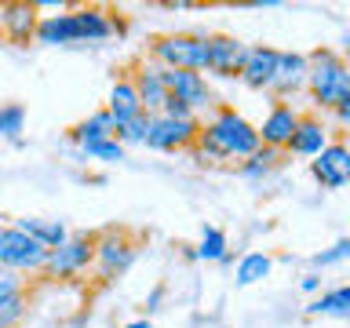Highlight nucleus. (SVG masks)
<instances>
[{"mask_svg":"<svg viewBox=\"0 0 350 328\" xmlns=\"http://www.w3.org/2000/svg\"><path fill=\"white\" fill-rule=\"evenodd\" d=\"M84 161H106V164H113V161H124V146H120L117 139H103V142H88V146L77 150Z\"/></svg>","mask_w":350,"mask_h":328,"instance_id":"nucleus-28","label":"nucleus"},{"mask_svg":"<svg viewBox=\"0 0 350 328\" xmlns=\"http://www.w3.org/2000/svg\"><path fill=\"white\" fill-rule=\"evenodd\" d=\"M295 124H299V109H295L292 102H273L270 113L262 117V124L256 128L259 131V146H270V150H281L284 153Z\"/></svg>","mask_w":350,"mask_h":328,"instance_id":"nucleus-15","label":"nucleus"},{"mask_svg":"<svg viewBox=\"0 0 350 328\" xmlns=\"http://www.w3.org/2000/svg\"><path fill=\"white\" fill-rule=\"evenodd\" d=\"M273 270V259L267 256V251H248V256H241L237 270H234V281L241 284V288H248V284L262 281L267 273Z\"/></svg>","mask_w":350,"mask_h":328,"instance_id":"nucleus-24","label":"nucleus"},{"mask_svg":"<svg viewBox=\"0 0 350 328\" xmlns=\"http://www.w3.org/2000/svg\"><path fill=\"white\" fill-rule=\"evenodd\" d=\"M193 259H201V262H226L230 251H226V234H223V230H219V226H204L201 245L193 248Z\"/></svg>","mask_w":350,"mask_h":328,"instance_id":"nucleus-25","label":"nucleus"},{"mask_svg":"<svg viewBox=\"0 0 350 328\" xmlns=\"http://www.w3.org/2000/svg\"><path fill=\"white\" fill-rule=\"evenodd\" d=\"M306 55L303 51H278V70H273V81H270V92L278 98H292L306 92Z\"/></svg>","mask_w":350,"mask_h":328,"instance_id":"nucleus-16","label":"nucleus"},{"mask_svg":"<svg viewBox=\"0 0 350 328\" xmlns=\"http://www.w3.org/2000/svg\"><path fill=\"white\" fill-rule=\"evenodd\" d=\"M103 109L109 113V120H113V128H120V124H128V120L142 117V102H139V95H135L131 77H117L113 87H109V98H106Z\"/></svg>","mask_w":350,"mask_h":328,"instance_id":"nucleus-19","label":"nucleus"},{"mask_svg":"<svg viewBox=\"0 0 350 328\" xmlns=\"http://www.w3.org/2000/svg\"><path fill=\"white\" fill-rule=\"evenodd\" d=\"M22 128H26V106L18 102L0 106V139H11L15 146H22Z\"/></svg>","mask_w":350,"mask_h":328,"instance_id":"nucleus-27","label":"nucleus"},{"mask_svg":"<svg viewBox=\"0 0 350 328\" xmlns=\"http://www.w3.org/2000/svg\"><path fill=\"white\" fill-rule=\"evenodd\" d=\"M26 288V281H22V273H11V270H4L0 266V299H8L11 292H22Z\"/></svg>","mask_w":350,"mask_h":328,"instance_id":"nucleus-31","label":"nucleus"},{"mask_svg":"<svg viewBox=\"0 0 350 328\" xmlns=\"http://www.w3.org/2000/svg\"><path fill=\"white\" fill-rule=\"evenodd\" d=\"M44 259H48V248L37 245L33 237H26L15 226H0V266L11 273H40Z\"/></svg>","mask_w":350,"mask_h":328,"instance_id":"nucleus-7","label":"nucleus"},{"mask_svg":"<svg viewBox=\"0 0 350 328\" xmlns=\"http://www.w3.org/2000/svg\"><path fill=\"white\" fill-rule=\"evenodd\" d=\"M92 259H95V234H70L59 248L48 251L40 273H48L55 281H70V277H81L92 266Z\"/></svg>","mask_w":350,"mask_h":328,"instance_id":"nucleus-5","label":"nucleus"},{"mask_svg":"<svg viewBox=\"0 0 350 328\" xmlns=\"http://www.w3.org/2000/svg\"><path fill=\"white\" fill-rule=\"evenodd\" d=\"M29 314V292H11L8 299H0V328H22Z\"/></svg>","mask_w":350,"mask_h":328,"instance_id":"nucleus-26","label":"nucleus"},{"mask_svg":"<svg viewBox=\"0 0 350 328\" xmlns=\"http://www.w3.org/2000/svg\"><path fill=\"white\" fill-rule=\"evenodd\" d=\"M164 73V87L172 98H179L183 106H190V113L197 109H215V92L208 84L204 73H190V70H161Z\"/></svg>","mask_w":350,"mask_h":328,"instance_id":"nucleus-8","label":"nucleus"},{"mask_svg":"<svg viewBox=\"0 0 350 328\" xmlns=\"http://www.w3.org/2000/svg\"><path fill=\"white\" fill-rule=\"evenodd\" d=\"M204 48H208V66L204 73L219 77V81H237V70H241V51L245 44L230 33H208L204 37Z\"/></svg>","mask_w":350,"mask_h":328,"instance_id":"nucleus-12","label":"nucleus"},{"mask_svg":"<svg viewBox=\"0 0 350 328\" xmlns=\"http://www.w3.org/2000/svg\"><path fill=\"white\" fill-rule=\"evenodd\" d=\"M33 40L44 44V48H70V44H81V37H77V22H73V8L59 11V15H40Z\"/></svg>","mask_w":350,"mask_h":328,"instance_id":"nucleus-18","label":"nucleus"},{"mask_svg":"<svg viewBox=\"0 0 350 328\" xmlns=\"http://www.w3.org/2000/svg\"><path fill=\"white\" fill-rule=\"evenodd\" d=\"M306 95L317 109H336L350 102V66L339 51L317 48L306 55Z\"/></svg>","mask_w":350,"mask_h":328,"instance_id":"nucleus-2","label":"nucleus"},{"mask_svg":"<svg viewBox=\"0 0 350 328\" xmlns=\"http://www.w3.org/2000/svg\"><path fill=\"white\" fill-rule=\"evenodd\" d=\"M284 164V153L281 150H270V146H259L256 153H252V157H245L237 164V172L245 175L248 182H262V179H270L273 172H278Z\"/></svg>","mask_w":350,"mask_h":328,"instance_id":"nucleus-22","label":"nucleus"},{"mask_svg":"<svg viewBox=\"0 0 350 328\" xmlns=\"http://www.w3.org/2000/svg\"><path fill=\"white\" fill-rule=\"evenodd\" d=\"M131 84H135V95L142 102V113L153 117L161 113L164 98H168V87H164V73L157 62H139V70L131 73Z\"/></svg>","mask_w":350,"mask_h":328,"instance_id":"nucleus-17","label":"nucleus"},{"mask_svg":"<svg viewBox=\"0 0 350 328\" xmlns=\"http://www.w3.org/2000/svg\"><path fill=\"white\" fill-rule=\"evenodd\" d=\"M310 172H314V179L321 182L325 190H343V186L350 182V150H347V142L332 139L310 161Z\"/></svg>","mask_w":350,"mask_h":328,"instance_id":"nucleus-10","label":"nucleus"},{"mask_svg":"<svg viewBox=\"0 0 350 328\" xmlns=\"http://www.w3.org/2000/svg\"><path fill=\"white\" fill-rule=\"evenodd\" d=\"M124 328H150V317H135V321H128Z\"/></svg>","mask_w":350,"mask_h":328,"instance_id":"nucleus-36","label":"nucleus"},{"mask_svg":"<svg viewBox=\"0 0 350 328\" xmlns=\"http://www.w3.org/2000/svg\"><path fill=\"white\" fill-rule=\"evenodd\" d=\"M208 33H164V37L150 40V62H157L161 70H190L204 73L208 66Z\"/></svg>","mask_w":350,"mask_h":328,"instance_id":"nucleus-3","label":"nucleus"},{"mask_svg":"<svg viewBox=\"0 0 350 328\" xmlns=\"http://www.w3.org/2000/svg\"><path fill=\"white\" fill-rule=\"evenodd\" d=\"M273 70H278V48H267V44H245L241 51V70H237V81L252 87V92H270V81H273Z\"/></svg>","mask_w":350,"mask_h":328,"instance_id":"nucleus-9","label":"nucleus"},{"mask_svg":"<svg viewBox=\"0 0 350 328\" xmlns=\"http://www.w3.org/2000/svg\"><path fill=\"white\" fill-rule=\"evenodd\" d=\"M347 256H350V241L339 237L328 251H317V256H314V266H336V262H343Z\"/></svg>","mask_w":350,"mask_h":328,"instance_id":"nucleus-30","label":"nucleus"},{"mask_svg":"<svg viewBox=\"0 0 350 328\" xmlns=\"http://www.w3.org/2000/svg\"><path fill=\"white\" fill-rule=\"evenodd\" d=\"M190 150L197 164H226V161L241 164L259 150V131L234 106H215V113L201 124Z\"/></svg>","mask_w":350,"mask_h":328,"instance_id":"nucleus-1","label":"nucleus"},{"mask_svg":"<svg viewBox=\"0 0 350 328\" xmlns=\"http://www.w3.org/2000/svg\"><path fill=\"white\" fill-rule=\"evenodd\" d=\"M73 22H77L81 44H98V40H109L113 33H124V18H117L113 11H106L98 4L73 8Z\"/></svg>","mask_w":350,"mask_h":328,"instance_id":"nucleus-13","label":"nucleus"},{"mask_svg":"<svg viewBox=\"0 0 350 328\" xmlns=\"http://www.w3.org/2000/svg\"><path fill=\"white\" fill-rule=\"evenodd\" d=\"M139 256V245L131 241L124 230H103L95 234V259L92 266L98 273V281H117L131 270V262Z\"/></svg>","mask_w":350,"mask_h":328,"instance_id":"nucleus-4","label":"nucleus"},{"mask_svg":"<svg viewBox=\"0 0 350 328\" xmlns=\"http://www.w3.org/2000/svg\"><path fill=\"white\" fill-rule=\"evenodd\" d=\"M332 113H336V124H339V128H347V124H350V102H343V106H336Z\"/></svg>","mask_w":350,"mask_h":328,"instance_id":"nucleus-34","label":"nucleus"},{"mask_svg":"<svg viewBox=\"0 0 350 328\" xmlns=\"http://www.w3.org/2000/svg\"><path fill=\"white\" fill-rule=\"evenodd\" d=\"M161 295H164L161 288H153V292H150V299H146V314H153V310H161Z\"/></svg>","mask_w":350,"mask_h":328,"instance_id":"nucleus-35","label":"nucleus"},{"mask_svg":"<svg viewBox=\"0 0 350 328\" xmlns=\"http://www.w3.org/2000/svg\"><path fill=\"white\" fill-rule=\"evenodd\" d=\"M197 131H201V120L197 117H161V113H153L150 124H146L142 146L157 150V153H179V150H190L197 142Z\"/></svg>","mask_w":350,"mask_h":328,"instance_id":"nucleus-6","label":"nucleus"},{"mask_svg":"<svg viewBox=\"0 0 350 328\" xmlns=\"http://www.w3.org/2000/svg\"><path fill=\"white\" fill-rule=\"evenodd\" d=\"M161 117H197V113H190V106H183L179 98H164V106H161Z\"/></svg>","mask_w":350,"mask_h":328,"instance_id":"nucleus-32","label":"nucleus"},{"mask_svg":"<svg viewBox=\"0 0 350 328\" xmlns=\"http://www.w3.org/2000/svg\"><path fill=\"white\" fill-rule=\"evenodd\" d=\"M146 124H150V117L142 113L135 120H128V124L113 128V139L120 142V146H142V139H146Z\"/></svg>","mask_w":350,"mask_h":328,"instance_id":"nucleus-29","label":"nucleus"},{"mask_svg":"<svg viewBox=\"0 0 350 328\" xmlns=\"http://www.w3.org/2000/svg\"><path fill=\"white\" fill-rule=\"evenodd\" d=\"M299 288H303L306 295H317V292H321V277H317V273H303V277H299Z\"/></svg>","mask_w":350,"mask_h":328,"instance_id":"nucleus-33","label":"nucleus"},{"mask_svg":"<svg viewBox=\"0 0 350 328\" xmlns=\"http://www.w3.org/2000/svg\"><path fill=\"white\" fill-rule=\"evenodd\" d=\"M306 314H321V317H350V288L347 284H339L332 292H321L317 299L306 303Z\"/></svg>","mask_w":350,"mask_h":328,"instance_id":"nucleus-23","label":"nucleus"},{"mask_svg":"<svg viewBox=\"0 0 350 328\" xmlns=\"http://www.w3.org/2000/svg\"><path fill=\"white\" fill-rule=\"evenodd\" d=\"M70 135V142L77 150L88 146V142H103V139H113V120H109L106 109H95L92 117H84V120H77V124L66 131Z\"/></svg>","mask_w":350,"mask_h":328,"instance_id":"nucleus-21","label":"nucleus"},{"mask_svg":"<svg viewBox=\"0 0 350 328\" xmlns=\"http://www.w3.org/2000/svg\"><path fill=\"white\" fill-rule=\"evenodd\" d=\"M15 230H22V234L26 237H33L37 241V245H44V248H59L66 237H70V230H66L59 219H33V215H22V219H15V223H11Z\"/></svg>","mask_w":350,"mask_h":328,"instance_id":"nucleus-20","label":"nucleus"},{"mask_svg":"<svg viewBox=\"0 0 350 328\" xmlns=\"http://www.w3.org/2000/svg\"><path fill=\"white\" fill-rule=\"evenodd\" d=\"M328 142H332V131H328V124L317 113H299V124H295L288 146H284V153H295V157H306L314 161L317 153H321Z\"/></svg>","mask_w":350,"mask_h":328,"instance_id":"nucleus-14","label":"nucleus"},{"mask_svg":"<svg viewBox=\"0 0 350 328\" xmlns=\"http://www.w3.org/2000/svg\"><path fill=\"white\" fill-rule=\"evenodd\" d=\"M37 22H40V11L29 0H8V4H0V33L15 48H29L33 33H37Z\"/></svg>","mask_w":350,"mask_h":328,"instance_id":"nucleus-11","label":"nucleus"}]
</instances>
